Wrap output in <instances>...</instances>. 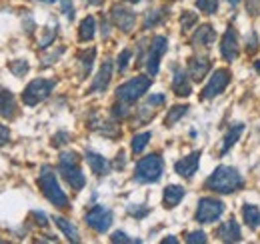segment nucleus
Returning a JSON list of instances; mask_svg holds the SVG:
<instances>
[{
	"label": "nucleus",
	"instance_id": "1",
	"mask_svg": "<svg viewBox=\"0 0 260 244\" xmlns=\"http://www.w3.org/2000/svg\"><path fill=\"white\" fill-rule=\"evenodd\" d=\"M244 184L240 172L234 166H218L206 180V188L218 194H230L240 190Z\"/></svg>",
	"mask_w": 260,
	"mask_h": 244
},
{
	"label": "nucleus",
	"instance_id": "2",
	"mask_svg": "<svg viewBox=\"0 0 260 244\" xmlns=\"http://www.w3.org/2000/svg\"><path fill=\"white\" fill-rule=\"evenodd\" d=\"M38 184L42 188V194L54 206H58V208H66L68 206V196L62 192V188H60V184H58V180H56V176H54L50 166H42L40 176H38Z\"/></svg>",
	"mask_w": 260,
	"mask_h": 244
},
{
	"label": "nucleus",
	"instance_id": "3",
	"mask_svg": "<svg viewBox=\"0 0 260 244\" xmlns=\"http://www.w3.org/2000/svg\"><path fill=\"white\" fill-rule=\"evenodd\" d=\"M162 170H164V162L158 154H148L144 158L138 160L136 168H134V178L142 184H148V182H156L160 176H162Z\"/></svg>",
	"mask_w": 260,
	"mask_h": 244
},
{
	"label": "nucleus",
	"instance_id": "4",
	"mask_svg": "<svg viewBox=\"0 0 260 244\" xmlns=\"http://www.w3.org/2000/svg\"><path fill=\"white\" fill-rule=\"evenodd\" d=\"M152 84V78L150 76H136L132 80H128L124 84H120L116 88V96L120 102H126V104H132L136 102Z\"/></svg>",
	"mask_w": 260,
	"mask_h": 244
},
{
	"label": "nucleus",
	"instance_id": "5",
	"mask_svg": "<svg viewBox=\"0 0 260 244\" xmlns=\"http://www.w3.org/2000/svg\"><path fill=\"white\" fill-rule=\"evenodd\" d=\"M52 90H54V80L36 78V80H32V82L24 88V92H22V102H24L26 106H34V104L46 100Z\"/></svg>",
	"mask_w": 260,
	"mask_h": 244
},
{
	"label": "nucleus",
	"instance_id": "6",
	"mask_svg": "<svg viewBox=\"0 0 260 244\" xmlns=\"http://www.w3.org/2000/svg\"><path fill=\"white\" fill-rule=\"evenodd\" d=\"M224 212V202L216 200V198H200L198 200V208H196V222L200 224H212L214 220H218Z\"/></svg>",
	"mask_w": 260,
	"mask_h": 244
},
{
	"label": "nucleus",
	"instance_id": "7",
	"mask_svg": "<svg viewBox=\"0 0 260 244\" xmlns=\"http://www.w3.org/2000/svg\"><path fill=\"white\" fill-rule=\"evenodd\" d=\"M168 50V40L166 36H154L152 42H150V48H148V54H146V68H148V74L150 76H156L158 74V68H160V58L162 54Z\"/></svg>",
	"mask_w": 260,
	"mask_h": 244
},
{
	"label": "nucleus",
	"instance_id": "8",
	"mask_svg": "<svg viewBox=\"0 0 260 244\" xmlns=\"http://www.w3.org/2000/svg\"><path fill=\"white\" fill-rule=\"evenodd\" d=\"M84 220H86V224L92 228V230H96V232H106L108 228H110V224H112V212L108 210V208H104V206H92L88 212H86V216H84Z\"/></svg>",
	"mask_w": 260,
	"mask_h": 244
},
{
	"label": "nucleus",
	"instance_id": "9",
	"mask_svg": "<svg viewBox=\"0 0 260 244\" xmlns=\"http://www.w3.org/2000/svg\"><path fill=\"white\" fill-rule=\"evenodd\" d=\"M228 82H230V72H228L226 68H218V70L210 76V82L204 86V90H202L200 98L210 100V98L218 96L220 92H224V88L228 86Z\"/></svg>",
	"mask_w": 260,
	"mask_h": 244
},
{
	"label": "nucleus",
	"instance_id": "10",
	"mask_svg": "<svg viewBox=\"0 0 260 244\" xmlns=\"http://www.w3.org/2000/svg\"><path fill=\"white\" fill-rule=\"evenodd\" d=\"M110 16H112V22L122 32H130V30L134 28V24H136V14L132 10L124 8V6H114L112 12H110Z\"/></svg>",
	"mask_w": 260,
	"mask_h": 244
},
{
	"label": "nucleus",
	"instance_id": "11",
	"mask_svg": "<svg viewBox=\"0 0 260 244\" xmlns=\"http://www.w3.org/2000/svg\"><path fill=\"white\" fill-rule=\"evenodd\" d=\"M220 52L222 56L228 60V62H234L236 56H238V36H236V30L234 26H228L224 36H222V42H220Z\"/></svg>",
	"mask_w": 260,
	"mask_h": 244
},
{
	"label": "nucleus",
	"instance_id": "12",
	"mask_svg": "<svg viewBox=\"0 0 260 244\" xmlns=\"http://www.w3.org/2000/svg\"><path fill=\"white\" fill-rule=\"evenodd\" d=\"M198 162H200V150H194V152H190L186 158L178 160V162L174 164V170H176V174H180L182 178H192L194 172L198 170Z\"/></svg>",
	"mask_w": 260,
	"mask_h": 244
},
{
	"label": "nucleus",
	"instance_id": "13",
	"mask_svg": "<svg viewBox=\"0 0 260 244\" xmlns=\"http://www.w3.org/2000/svg\"><path fill=\"white\" fill-rule=\"evenodd\" d=\"M58 170H60V174L64 176V180H66L74 190L84 188L86 178H84V174L80 172L78 164H58Z\"/></svg>",
	"mask_w": 260,
	"mask_h": 244
},
{
	"label": "nucleus",
	"instance_id": "14",
	"mask_svg": "<svg viewBox=\"0 0 260 244\" xmlns=\"http://www.w3.org/2000/svg\"><path fill=\"white\" fill-rule=\"evenodd\" d=\"M18 108H16V98L14 94L4 88V86H0V116L6 118V120H12L16 116Z\"/></svg>",
	"mask_w": 260,
	"mask_h": 244
},
{
	"label": "nucleus",
	"instance_id": "15",
	"mask_svg": "<svg viewBox=\"0 0 260 244\" xmlns=\"http://www.w3.org/2000/svg\"><path fill=\"white\" fill-rule=\"evenodd\" d=\"M216 234H218V236H220V240H224V242H240V240H242L240 226H238V222H236L234 218H230V220L222 222V224L218 226Z\"/></svg>",
	"mask_w": 260,
	"mask_h": 244
},
{
	"label": "nucleus",
	"instance_id": "16",
	"mask_svg": "<svg viewBox=\"0 0 260 244\" xmlns=\"http://www.w3.org/2000/svg\"><path fill=\"white\" fill-rule=\"evenodd\" d=\"M208 70H210V60L206 56H192L188 60V74L192 76V80H202V76H206Z\"/></svg>",
	"mask_w": 260,
	"mask_h": 244
},
{
	"label": "nucleus",
	"instance_id": "17",
	"mask_svg": "<svg viewBox=\"0 0 260 244\" xmlns=\"http://www.w3.org/2000/svg\"><path fill=\"white\" fill-rule=\"evenodd\" d=\"M110 78H112V62L106 60L100 66V70H98V74H96V78H94V82L90 86V92H102V90H106Z\"/></svg>",
	"mask_w": 260,
	"mask_h": 244
},
{
	"label": "nucleus",
	"instance_id": "18",
	"mask_svg": "<svg viewBox=\"0 0 260 244\" xmlns=\"http://www.w3.org/2000/svg\"><path fill=\"white\" fill-rule=\"evenodd\" d=\"M214 40H216V32H214V28L210 26V24H202L196 32H194V36H192V44L198 48V46H204V48H208L210 44H214Z\"/></svg>",
	"mask_w": 260,
	"mask_h": 244
},
{
	"label": "nucleus",
	"instance_id": "19",
	"mask_svg": "<svg viewBox=\"0 0 260 244\" xmlns=\"http://www.w3.org/2000/svg\"><path fill=\"white\" fill-rule=\"evenodd\" d=\"M86 160H88V164H90V168L96 176H106L110 172V162L104 156H100L98 152L86 150Z\"/></svg>",
	"mask_w": 260,
	"mask_h": 244
},
{
	"label": "nucleus",
	"instance_id": "20",
	"mask_svg": "<svg viewBox=\"0 0 260 244\" xmlns=\"http://www.w3.org/2000/svg\"><path fill=\"white\" fill-rule=\"evenodd\" d=\"M172 90H174L176 96H190V92H192V86H190V82H188V76H186V72L180 70V68L174 70Z\"/></svg>",
	"mask_w": 260,
	"mask_h": 244
},
{
	"label": "nucleus",
	"instance_id": "21",
	"mask_svg": "<svg viewBox=\"0 0 260 244\" xmlns=\"http://www.w3.org/2000/svg\"><path fill=\"white\" fill-rule=\"evenodd\" d=\"M184 188L182 186H178V184H170V186H166L164 188V196H162V200H164V206L166 208H174V206H178V202L184 198Z\"/></svg>",
	"mask_w": 260,
	"mask_h": 244
},
{
	"label": "nucleus",
	"instance_id": "22",
	"mask_svg": "<svg viewBox=\"0 0 260 244\" xmlns=\"http://www.w3.org/2000/svg\"><path fill=\"white\" fill-rule=\"evenodd\" d=\"M54 224L62 230V234L70 240V242H80V236H78V230H76V226L70 222V220H66L64 216H54Z\"/></svg>",
	"mask_w": 260,
	"mask_h": 244
},
{
	"label": "nucleus",
	"instance_id": "23",
	"mask_svg": "<svg viewBox=\"0 0 260 244\" xmlns=\"http://www.w3.org/2000/svg\"><path fill=\"white\" fill-rule=\"evenodd\" d=\"M242 216H244V222L248 224L250 230H256L260 226V210L254 204H244L242 206Z\"/></svg>",
	"mask_w": 260,
	"mask_h": 244
},
{
	"label": "nucleus",
	"instance_id": "24",
	"mask_svg": "<svg viewBox=\"0 0 260 244\" xmlns=\"http://www.w3.org/2000/svg\"><path fill=\"white\" fill-rule=\"evenodd\" d=\"M242 130H244V124H236V126H232L228 132H226V136H224V142H222V148H220V154H226L236 142H238V138H240V134H242Z\"/></svg>",
	"mask_w": 260,
	"mask_h": 244
},
{
	"label": "nucleus",
	"instance_id": "25",
	"mask_svg": "<svg viewBox=\"0 0 260 244\" xmlns=\"http://www.w3.org/2000/svg\"><path fill=\"white\" fill-rule=\"evenodd\" d=\"M94 32H96V20H94V16H86V18L80 22V28H78L80 40H82V42L92 40V38H94Z\"/></svg>",
	"mask_w": 260,
	"mask_h": 244
},
{
	"label": "nucleus",
	"instance_id": "26",
	"mask_svg": "<svg viewBox=\"0 0 260 244\" xmlns=\"http://www.w3.org/2000/svg\"><path fill=\"white\" fill-rule=\"evenodd\" d=\"M94 56H96V48H88V50H84V52L78 54V58H80V66H82V70H80L82 78L90 74V68H92V62H94Z\"/></svg>",
	"mask_w": 260,
	"mask_h": 244
},
{
	"label": "nucleus",
	"instance_id": "27",
	"mask_svg": "<svg viewBox=\"0 0 260 244\" xmlns=\"http://www.w3.org/2000/svg\"><path fill=\"white\" fill-rule=\"evenodd\" d=\"M188 112V106H184V104H178V106H172L170 108V112L166 114V118H164V124L166 126H174L176 124V122L184 116Z\"/></svg>",
	"mask_w": 260,
	"mask_h": 244
},
{
	"label": "nucleus",
	"instance_id": "28",
	"mask_svg": "<svg viewBox=\"0 0 260 244\" xmlns=\"http://www.w3.org/2000/svg\"><path fill=\"white\" fill-rule=\"evenodd\" d=\"M150 132H142V134H136L134 138H132V152L134 154H140L144 148H146V144H148V140H150Z\"/></svg>",
	"mask_w": 260,
	"mask_h": 244
},
{
	"label": "nucleus",
	"instance_id": "29",
	"mask_svg": "<svg viewBox=\"0 0 260 244\" xmlns=\"http://www.w3.org/2000/svg\"><path fill=\"white\" fill-rule=\"evenodd\" d=\"M196 22H198V14H196V12H192V10H184V12L180 14V26H182V30L192 28Z\"/></svg>",
	"mask_w": 260,
	"mask_h": 244
},
{
	"label": "nucleus",
	"instance_id": "30",
	"mask_svg": "<svg viewBox=\"0 0 260 244\" xmlns=\"http://www.w3.org/2000/svg\"><path fill=\"white\" fill-rule=\"evenodd\" d=\"M56 34H58V26L54 24V26H46L44 28V36L40 38V48H46V46H50L52 42H54V38H56Z\"/></svg>",
	"mask_w": 260,
	"mask_h": 244
},
{
	"label": "nucleus",
	"instance_id": "31",
	"mask_svg": "<svg viewBox=\"0 0 260 244\" xmlns=\"http://www.w3.org/2000/svg\"><path fill=\"white\" fill-rule=\"evenodd\" d=\"M164 14H166V10H164V8H160V10H150V12L146 14L144 28H152L154 24H158V22L164 18Z\"/></svg>",
	"mask_w": 260,
	"mask_h": 244
},
{
	"label": "nucleus",
	"instance_id": "32",
	"mask_svg": "<svg viewBox=\"0 0 260 244\" xmlns=\"http://www.w3.org/2000/svg\"><path fill=\"white\" fill-rule=\"evenodd\" d=\"M8 68H10V72L14 74V76H22V74H26L28 72V62L26 60H12L10 64H8Z\"/></svg>",
	"mask_w": 260,
	"mask_h": 244
},
{
	"label": "nucleus",
	"instance_id": "33",
	"mask_svg": "<svg viewBox=\"0 0 260 244\" xmlns=\"http://www.w3.org/2000/svg\"><path fill=\"white\" fill-rule=\"evenodd\" d=\"M196 6L206 14H214L218 8V0H196Z\"/></svg>",
	"mask_w": 260,
	"mask_h": 244
},
{
	"label": "nucleus",
	"instance_id": "34",
	"mask_svg": "<svg viewBox=\"0 0 260 244\" xmlns=\"http://www.w3.org/2000/svg\"><path fill=\"white\" fill-rule=\"evenodd\" d=\"M130 56H132V52H130L128 48H124L120 54H118V72H124L128 68V62H130Z\"/></svg>",
	"mask_w": 260,
	"mask_h": 244
},
{
	"label": "nucleus",
	"instance_id": "35",
	"mask_svg": "<svg viewBox=\"0 0 260 244\" xmlns=\"http://www.w3.org/2000/svg\"><path fill=\"white\" fill-rule=\"evenodd\" d=\"M186 242L188 244H200V242H206V234L202 230H196V232H190L186 236Z\"/></svg>",
	"mask_w": 260,
	"mask_h": 244
},
{
	"label": "nucleus",
	"instance_id": "36",
	"mask_svg": "<svg viewBox=\"0 0 260 244\" xmlns=\"http://www.w3.org/2000/svg\"><path fill=\"white\" fill-rule=\"evenodd\" d=\"M110 240L112 242H126V244H134V242H140V240H136V238H128V234H124V232H114L112 236H110Z\"/></svg>",
	"mask_w": 260,
	"mask_h": 244
},
{
	"label": "nucleus",
	"instance_id": "37",
	"mask_svg": "<svg viewBox=\"0 0 260 244\" xmlns=\"http://www.w3.org/2000/svg\"><path fill=\"white\" fill-rule=\"evenodd\" d=\"M60 164H78V154L76 152H62Z\"/></svg>",
	"mask_w": 260,
	"mask_h": 244
},
{
	"label": "nucleus",
	"instance_id": "38",
	"mask_svg": "<svg viewBox=\"0 0 260 244\" xmlns=\"http://www.w3.org/2000/svg\"><path fill=\"white\" fill-rule=\"evenodd\" d=\"M256 48H258L256 32H250V34H248V40H246V50H248V54H254V52H256Z\"/></svg>",
	"mask_w": 260,
	"mask_h": 244
},
{
	"label": "nucleus",
	"instance_id": "39",
	"mask_svg": "<svg viewBox=\"0 0 260 244\" xmlns=\"http://www.w3.org/2000/svg\"><path fill=\"white\" fill-rule=\"evenodd\" d=\"M60 2H62V12L66 14L68 20H72V18H74V6H72V0H60Z\"/></svg>",
	"mask_w": 260,
	"mask_h": 244
},
{
	"label": "nucleus",
	"instance_id": "40",
	"mask_svg": "<svg viewBox=\"0 0 260 244\" xmlns=\"http://www.w3.org/2000/svg\"><path fill=\"white\" fill-rule=\"evenodd\" d=\"M68 132H58V134H54L52 136V146H62V144H66L68 142Z\"/></svg>",
	"mask_w": 260,
	"mask_h": 244
},
{
	"label": "nucleus",
	"instance_id": "41",
	"mask_svg": "<svg viewBox=\"0 0 260 244\" xmlns=\"http://www.w3.org/2000/svg\"><path fill=\"white\" fill-rule=\"evenodd\" d=\"M166 102V96L164 94H152L150 98H148V106H160V104H164Z\"/></svg>",
	"mask_w": 260,
	"mask_h": 244
},
{
	"label": "nucleus",
	"instance_id": "42",
	"mask_svg": "<svg viewBox=\"0 0 260 244\" xmlns=\"http://www.w3.org/2000/svg\"><path fill=\"white\" fill-rule=\"evenodd\" d=\"M10 138V130L4 126V124H0V146H4Z\"/></svg>",
	"mask_w": 260,
	"mask_h": 244
},
{
	"label": "nucleus",
	"instance_id": "43",
	"mask_svg": "<svg viewBox=\"0 0 260 244\" xmlns=\"http://www.w3.org/2000/svg\"><path fill=\"white\" fill-rule=\"evenodd\" d=\"M112 114H114V116H126V114H128V106H126V102H122V104H114Z\"/></svg>",
	"mask_w": 260,
	"mask_h": 244
},
{
	"label": "nucleus",
	"instance_id": "44",
	"mask_svg": "<svg viewBox=\"0 0 260 244\" xmlns=\"http://www.w3.org/2000/svg\"><path fill=\"white\" fill-rule=\"evenodd\" d=\"M128 212L134 214V216H138V218H142V216L148 214V208H134V206H128Z\"/></svg>",
	"mask_w": 260,
	"mask_h": 244
},
{
	"label": "nucleus",
	"instance_id": "45",
	"mask_svg": "<svg viewBox=\"0 0 260 244\" xmlns=\"http://www.w3.org/2000/svg\"><path fill=\"white\" fill-rule=\"evenodd\" d=\"M32 214H34V216L38 218L36 222H38L40 226H46V224H48V220H46V216H44V212H32Z\"/></svg>",
	"mask_w": 260,
	"mask_h": 244
},
{
	"label": "nucleus",
	"instance_id": "46",
	"mask_svg": "<svg viewBox=\"0 0 260 244\" xmlns=\"http://www.w3.org/2000/svg\"><path fill=\"white\" fill-rule=\"evenodd\" d=\"M124 162H126L124 152H120V154H118V158H116V166H118V168H122V166H124Z\"/></svg>",
	"mask_w": 260,
	"mask_h": 244
},
{
	"label": "nucleus",
	"instance_id": "47",
	"mask_svg": "<svg viewBox=\"0 0 260 244\" xmlns=\"http://www.w3.org/2000/svg\"><path fill=\"white\" fill-rule=\"evenodd\" d=\"M162 244H178V240H176L174 236H170V238H164V240H162Z\"/></svg>",
	"mask_w": 260,
	"mask_h": 244
},
{
	"label": "nucleus",
	"instance_id": "48",
	"mask_svg": "<svg viewBox=\"0 0 260 244\" xmlns=\"http://www.w3.org/2000/svg\"><path fill=\"white\" fill-rule=\"evenodd\" d=\"M86 2H88V4H92V6H100V4L104 2V0H86Z\"/></svg>",
	"mask_w": 260,
	"mask_h": 244
},
{
	"label": "nucleus",
	"instance_id": "49",
	"mask_svg": "<svg viewBox=\"0 0 260 244\" xmlns=\"http://www.w3.org/2000/svg\"><path fill=\"white\" fill-rule=\"evenodd\" d=\"M38 2H44V4H52V2H56V0H38Z\"/></svg>",
	"mask_w": 260,
	"mask_h": 244
},
{
	"label": "nucleus",
	"instance_id": "50",
	"mask_svg": "<svg viewBox=\"0 0 260 244\" xmlns=\"http://www.w3.org/2000/svg\"><path fill=\"white\" fill-rule=\"evenodd\" d=\"M228 2H230V4H238V2H240V0H228Z\"/></svg>",
	"mask_w": 260,
	"mask_h": 244
},
{
	"label": "nucleus",
	"instance_id": "51",
	"mask_svg": "<svg viewBox=\"0 0 260 244\" xmlns=\"http://www.w3.org/2000/svg\"><path fill=\"white\" fill-rule=\"evenodd\" d=\"M128 2H140V0H128Z\"/></svg>",
	"mask_w": 260,
	"mask_h": 244
}]
</instances>
